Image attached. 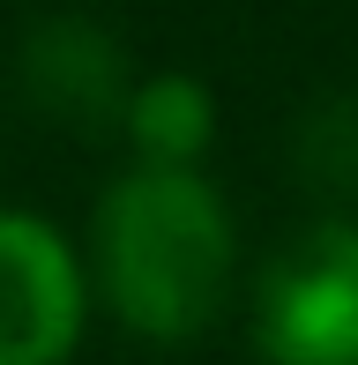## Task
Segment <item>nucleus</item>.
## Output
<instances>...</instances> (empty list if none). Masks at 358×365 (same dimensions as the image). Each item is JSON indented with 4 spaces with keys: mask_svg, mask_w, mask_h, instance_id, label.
Returning <instances> with one entry per match:
<instances>
[{
    "mask_svg": "<svg viewBox=\"0 0 358 365\" xmlns=\"http://www.w3.org/2000/svg\"><path fill=\"white\" fill-rule=\"evenodd\" d=\"M291 157H299L306 187H321V194H358V97H329V105L299 127Z\"/></svg>",
    "mask_w": 358,
    "mask_h": 365,
    "instance_id": "423d86ee",
    "label": "nucleus"
},
{
    "mask_svg": "<svg viewBox=\"0 0 358 365\" xmlns=\"http://www.w3.org/2000/svg\"><path fill=\"white\" fill-rule=\"evenodd\" d=\"M239 261L232 209L194 164H135L97 209V284L142 343H194Z\"/></svg>",
    "mask_w": 358,
    "mask_h": 365,
    "instance_id": "f257e3e1",
    "label": "nucleus"
},
{
    "mask_svg": "<svg viewBox=\"0 0 358 365\" xmlns=\"http://www.w3.org/2000/svg\"><path fill=\"white\" fill-rule=\"evenodd\" d=\"M23 97L60 127H112L135 97L127 53L112 30H97L90 15H45L23 38Z\"/></svg>",
    "mask_w": 358,
    "mask_h": 365,
    "instance_id": "20e7f679",
    "label": "nucleus"
},
{
    "mask_svg": "<svg viewBox=\"0 0 358 365\" xmlns=\"http://www.w3.org/2000/svg\"><path fill=\"white\" fill-rule=\"evenodd\" d=\"M254 343L269 365H358V224L321 217L269 254L254 284Z\"/></svg>",
    "mask_w": 358,
    "mask_h": 365,
    "instance_id": "f03ea898",
    "label": "nucleus"
},
{
    "mask_svg": "<svg viewBox=\"0 0 358 365\" xmlns=\"http://www.w3.org/2000/svg\"><path fill=\"white\" fill-rule=\"evenodd\" d=\"M120 127L142 149V164H202L209 135H217V97L194 75H150V82H135Z\"/></svg>",
    "mask_w": 358,
    "mask_h": 365,
    "instance_id": "39448f33",
    "label": "nucleus"
},
{
    "mask_svg": "<svg viewBox=\"0 0 358 365\" xmlns=\"http://www.w3.org/2000/svg\"><path fill=\"white\" fill-rule=\"evenodd\" d=\"M90 321V276L53 224L0 209V365H68Z\"/></svg>",
    "mask_w": 358,
    "mask_h": 365,
    "instance_id": "7ed1b4c3",
    "label": "nucleus"
}]
</instances>
